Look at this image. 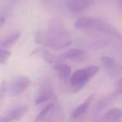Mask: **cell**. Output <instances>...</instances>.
<instances>
[{"label": "cell", "mask_w": 122, "mask_h": 122, "mask_svg": "<svg viewBox=\"0 0 122 122\" xmlns=\"http://www.w3.org/2000/svg\"><path fill=\"white\" fill-rule=\"evenodd\" d=\"M115 97L112 94L109 95L108 96L105 97V98L101 99L100 100H99V102L97 103L96 106H95V117H97L99 115V114L104 110L106 106H108L110 103H111L112 100L115 99Z\"/></svg>", "instance_id": "16"}, {"label": "cell", "mask_w": 122, "mask_h": 122, "mask_svg": "<svg viewBox=\"0 0 122 122\" xmlns=\"http://www.w3.org/2000/svg\"><path fill=\"white\" fill-rule=\"evenodd\" d=\"M94 98H95V95H91L85 100L82 104L79 105L70 114V118L72 120H77L80 117H81L85 112L87 111V110L89 109L90 105H91L92 101H93Z\"/></svg>", "instance_id": "10"}, {"label": "cell", "mask_w": 122, "mask_h": 122, "mask_svg": "<svg viewBox=\"0 0 122 122\" xmlns=\"http://www.w3.org/2000/svg\"><path fill=\"white\" fill-rule=\"evenodd\" d=\"M54 69L57 73L58 76L62 80H66L71 75V68L70 65L63 63H59L54 65Z\"/></svg>", "instance_id": "13"}, {"label": "cell", "mask_w": 122, "mask_h": 122, "mask_svg": "<svg viewBox=\"0 0 122 122\" xmlns=\"http://www.w3.org/2000/svg\"><path fill=\"white\" fill-rule=\"evenodd\" d=\"M122 120V109L113 108L106 112L102 117V122H121Z\"/></svg>", "instance_id": "11"}, {"label": "cell", "mask_w": 122, "mask_h": 122, "mask_svg": "<svg viewBox=\"0 0 122 122\" xmlns=\"http://www.w3.org/2000/svg\"><path fill=\"white\" fill-rule=\"evenodd\" d=\"M34 122H65V114L56 102H53L38 114Z\"/></svg>", "instance_id": "3"}, {"label": "cell", "mask_w": 122, "mask_h": 122, "mask_svg": "<svg viewBox=\"0 0 122 122\" xmlns=\"http://www.w3.org/2000/svg\"><path fill=\"white\" fill-rule=\"evenodd\" d=\"M121 70H122V66H121Z\"/></svg>", "instance_id": "23"}, {"label": "cell", "mask_w": 122, "mask_h": 122, "mask_svg": "<svg viewBox=\"0 0 122 122\" xmlns=\"http://www.w3.org/2000/svg\"><path fill=\"white\" fill-rule=\"evenodd\" d=\"M99 71V67L96 65H90L88 68L77 70L70 77V90L73 93L80 91L90 80L95 76Z\"/></svg>", "instance_id": "2"}, {"label": "cell", "mask_w": 122, "mask_h": 122, "mask_svg": "<svg viewBox=\"0 0 122 122\" xmlns=\"http://www.w3.org/2000/svg\"><path fill=\"white\" fill-rule=\"evenodd\" d=\"M31 80L25 76H14L9 80H4L1 85V96L17 97L21 95L30 85Z\"/></svg>", "instance_id": "1"}, {"label": "cell", "mask_w": 122, "mask_h": 122, "mask_svg": "<svg viewBox=\"0 0 122 122\" xmlns=\"http://www.w3.org/2000/svg\"><path fill=\"white\" fill-rule=\"evenodd\" d=\"M29 110V106L26 105L14 107L6 111L0 117V122H14L19 120Z\"/></svg>", "instance_id": "8"}, {"label": "cell", "mask_w": 122, "mask_h": 122, "mask_svg": "<svg viewBox=\"0 0 122 122\" xmlns=\"http://www.w3.org/2000/svg\"><path fill=\"white\" fill-rule=\"evenodd\" d=\"M52 99H55L54 85L52 80L49 78H47L41 83L39 86L37 96L35 98V105H41Z\"/></svg>", "instance_id": "6"}, {"label": "cell", "mask_w": 122, "mask_h": 122, "mask_svg": "<svg viewBox=\"0 0 122 122\" xmlns=\"http://www.w3.org/2000/svg\"><path fill=\"white\" fill-rule=\"evenodd\" d=\"M95 0H65L68 9L72 13H80L93 5Z\"/></svg>", "instance_id": "9"}, {"label": "cell", "mask_w": 122, "mask_h": 122, "mask_svg": "<svg viewBox=\"0 0 122 122\" xmlns=\"http://www.w3.org/2000/svg\"><path fill=\"white\" fill-rule=\"evenodd\" d=\"M109 43L106 42L105 40H97L95 42L91 43L89 46L90 49H101V48H105L106 46H108Z\"/></svg>", "instance_id": "20"}, {"label": "cell", "mask_w": 122, "mask_h": 122, "mask_svg": "<svg viewBox=\"0 0 122 122\" xmlns=\"http://www.w3.org/2000/svg\"><path fill=\"white\" fill-rule=\"evenodd\" d=\"M20 36H21L20 31H15V32L12 33L7 39H5L4 40H3L1 42V47L7 49H10V48H12L15 44V43L20 38Z\"/></svg>", "instance_id": "14"}, {"label": "cell", "mask_w": 122, "mask_h": 122, "mask_svg": "<svg viewBox=\"0 0 122 122\" xmlns=\"http://www.w3.org/2000/svg\"><path fill=\"white\" fill-rule=\"evenodd\" d=\"M36 44L42 45L46 48H51L53 49L56 50H60L68 48L69 46L71 45L72 41L67 40V41H59L55 39L54 37L49 34V32L45 31H38L34 36Z\"/></svg>", "instance_id": "4"}, {"label": "cell", "mask_w": 122, "mask_h": 122, "mask_svg": "<svg viewBox=\"0 0 122 122\" xmlns=\"http://www.w3.org/2000/svg\"><path fill=\"white\" fill-rule=\"evenodd\" d=\"M4 23H5V17L1 16V18H0V27L2 28L4 26Z\"/></svg>", "instance_id": "22"}, {"label": "cell", "mask_w": 122, "mask_h": 122, "mask_svg": "<svg viewBox=\"0 0 122 122\" xmlns=\"http://www.w3.org/2000/svg\"><path fill=\"white\" fill-rule=\"evenodd\" d=\"M49 34L59 41L70 40V34L63 21L59 19H51L49 22Z\"/></svg>", "instance_id": "5"}, {"label": "cell", "mask_w": 122, "mask_h": 122, "mask_svg": "<svg viewBox=\"0 0 122 122\" xmlns=\"http://www.w3.org/2000/svg\"><path fill=\"white\" fill-rule=\"evenodd\" d=\"M111 94L115 97L122 95V78L116 81V83H115V90Z\"/></svg>", "instance_id": "21"}, {"label": "cell", "mask_w": 122, "mask_h": 122, "mask_svg": "<svg viewBox=\"0 0 122 122\" xmlns=\"http://www.w3.org/2000/svg\"><path fill=\"white\" fill-rule=\"evenodd\" d=\"M37 51H39V54H40L41 57L44 59V61H46L49 65H55L59 63H62V61L64 60V59L61 58L60 55H56V54H52V53L49 52V51L45 50V49H38Z\"/></svg>", "instance_id": "12"}, {"label": "cell", "mask_w": 122, "mask_h": 122, "mask_svg": "<svg viewBox=\"0 0 122 122\" xmlns=\"http://www.w3.org/2000/svg\"><path fill=\"white\" fill-rule=\"evenodd\" d=\"M85 51L80 49H71L65 51L62 54H60L61 58L65 60V59H80L82 58L85 54Z\"/></svg>", "instance_id": "17"}, {"label": "cell", "mask_w": 122, "mask_h": 122, "mask_svg": "<svg viewBox=\"0 0 122 122\" xmlns=\"http://www.w3.org/2000/svg\"><path fill=\"white\" fill-rule=\"evenodd\" d=\"M11 56V52L7 49L0 48V64L2 65H5L7 63L8 59Z\"/></svg>", "instance_id": "19"}, {"label": "cell", "mask_w": 122, "mask_h": 122, "mask_svg": "<svg viewBox=\"0 0 122 122\" xmlns=\"http://www.w3.org/2000/svg\"><path fill=\"white\" fill-rule=\"evenodd\" d=\"M100 61H101L102 65L105 66V68H106L110 71H116L117 68V63L116 61L111 57L109 56H103L100 58Z\"/></svg>", "instance_id": "18"}, {"label": "cell", "mask_w": 122, "mask_h": 122, "mask_svg": "<svg viewBox=\"0 0 122 122\" xmlns=\"http://www.w3.org/2000/svg\"><path fill=\"white\" fill-rule=\"evenodd\" d=\"M92 29H95V30L99 31L103 34H108V35L114 37L115 39H118L119 41L122 42V34L112 24L110 23L106 22V21L103 20V19H95V24Z\"/></svg>", "instance_id": "7"}, {"label": "cell", "mask_w": 122, "mask_h": 122, "mask_svg": "<svg viewBox=\"0 0 122 122\" xmlns=\"http://www.w3.org/2000/svg\"><path fill=\"white\" fill-rule=\"evenodd\" d=\"M95 19L90 17H80L75 21V27L76 29H92L95 24Z\"/></svg>", "instance_id": "15"}]
</instances>
